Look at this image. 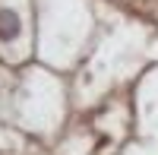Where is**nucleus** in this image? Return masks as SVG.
Wrapping results in <instances>:
<instances>
[{
    "mask_svg": "<svg viewBox=\"0 0 158 155\" xmlns=\"http://www.w3.org/2000/svg\"><path fill=\"white\" fill-rule=\"evenodd\" d=\"M19 35V16L10 10H0V38H16Z\"/></svg>",
    "mask_w": 158,
    "mask_h": 155,
    "instance_id": "f257e3e1",
    "label": "nucleus"
}]
</instances>
